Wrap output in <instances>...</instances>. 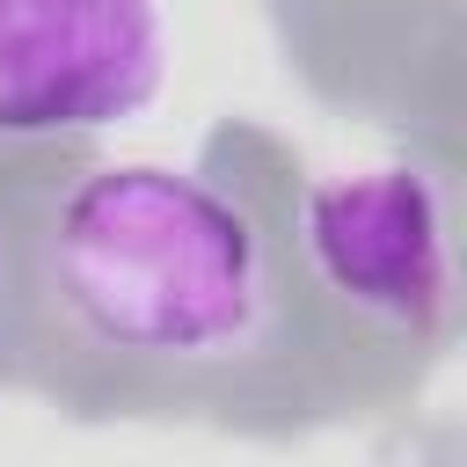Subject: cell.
I'll return each instance as SVG.
<instances>
[{"label":"cell","instance_id":"6da1fadb","mask_svg":"<svg viewBox=\"0 0 467 467\" xmlns=\"http://www.w3.org/2000/svg\"><path fill=\"white\" fill-rule=\"evenodd\" d=\"M44 299L95 350L139 365H241L277 328L255 219L190 168H88L36 226Z\"/></svg>","mask_w":467,"mask_h":467},{"label":"cell","instance_id":"7a4b0ae2","mask_svg":"<svg viewBox=\"0 0 467 467\" xmlns=\"http://www.w3.org/2000/svg\"><path fill=\"white\" fill-rule=\"evenodd\" d=\"M161 88L153 0H0V139H88Z\"/></svg>","mask_w":467,"mask_h":467},{"label":"cell","instance_id":"3957f363","mask_svg":"<svg viewBox=\"0 0 467 467\" xmlns=\"http://www.w3.org/2000/svg\"><path fill=\"white\" fill-rule=\"evenodd\" d=\"M306 255L328 292L379 321H431L445 299V234L438 197L409 168H372L321 182L306 197Z\"/></svg>","mask_w":467,"mask_h":467}]
</instances>
